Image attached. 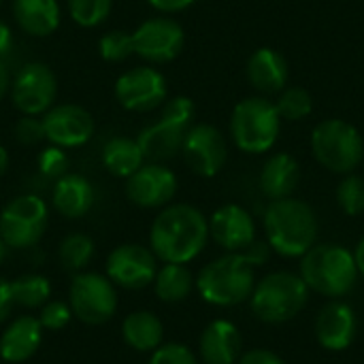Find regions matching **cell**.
I'll return each mask as SVG.
<instances>
[{
	"mask_svg": "<svg viewBox=\"0 0 364 364\" xmlns=\"http://www.w3.org/2000/svg\"><path fill=\"white\" fill-rule=\"evenodd\" d=\"M209 241V220L192 205L164 207L151 224V252L164 264H188Z\"/></svg>",
	"mask_w": 364,
	"mask_h": 364,
	"instance_id": "6da1fadb",
	"label": "cell"
},
{
	"mask_svg": "<svg viewBox=\"0 0 364 364\" xmlns=\"http://www.w3.org/2000/svg\"><path fill=\"white\" fill-rule=\"evenodd\" d=\"M264 235L275 254L301 258L318 241L316 211L309 203L294 196L271 200L264 211Z\"/></svg>",
	"mask_w": 364,
	"mask_h": 364,
	"instance_id": "7a4b0ae2",
	"label": "cell"
},
{
	"mask_svg": "<svg viewBox=\"0 0 364 364\" xmlns=\"http://www.w3.org/2000/svg\"><path fill=\"white\" fill-rule=\"evenodd\" d=\"M309 288L326 299H343L358 284V264L354 252L339 243H316L305 256H301V273Z\"/></svg>",
	"mask_w": 364,
	"mask_h": 364,
	"instance_id": "3957f363",
	"label": "cell"
},
{
	"mask_svg": "<svg viewBox=\"0 0 364 364\" xmlns=\"http://www.w3.org/2000/svg\"><path fill=\"white\" fill-rule=\"evenodd\" d=\"M256 269L241 254H226L209 262L196 277L200 299L215 307H237L250 301L256 286Z\"/></svg>",
	"mask_w": 364,
	"mask_h": 364,
	"instance_id": "277c9868",
	"label": "cell"
},
{
	"mask_svg": "<svg viewBox=\"0 0 364 364\" xmlns=\"http://www.w3.org/2000/svg\"><path fill=\"white\" fill-rule=\"evenodd\" d=\"M309 301L303 277L290 271H275L256 282L250 296L252 314L264 324H286L294 320Z\"/></svg>",
	"mask_w": 364,
	"mask_h": 364,
	"instance_id": "5b68a950",
	"label": "cell"
},
{
	"mask_svg": "<svg viewBox=\"0 0 364 364\" xmlns=\"http://www.w3.org/2000/svg\"><path fill=\"white\" fill-rule=\"evenodd\" d=\"M311 154L335 175L354 173L364 160V139L346 119H324L311 132Z\"/></svg>",
	"mask_w": 364,
	"mask_h": 364,
	"instance_id": "8992f818",
	"label": "cell"
},
{
	"mask_svg": "<svg viewBox=\"0 0 364 364\" xmlns=\"http://www.w3.org/2000/svg\"><path fill=\"white\" fill-rule=\"evenodd\" d=\"M282 117L275 102L264 96L241 100L230 115V136L245 154H267L277 143Z\"/></svg>",
	"mask_w": 364,
	"mask_h": 364,
	"instance_id": "52a82bcc",
	"label": "cell"
},
{
	"mask_svg": "<svg viewBox=\"0 0 364 364\" xmlns=\"http://www.w3.org/2000/svg\"><path fill=\"white\" fill-rule=\"evenodd\" d=\"M49 209L41 196L21 194L13 198L0 213V239L6 247H34L47 230Z\"/></svg>",
	"mask_w": 364,
	"mask_h": 364,
	"instance_id": "ba28073f",
	"label": "cell"
},
{
	"mask_svg": "<svg viewBox=\"0 0 364 364\" xmlns=\"http://www.w3.org/2000/svg\"><path fill=\"white\" fill-rule=\"evenodd\" d=\"M68 305L77 320L90 326H100L117 311L115 284L100 273H79L70 284Z\"/></svg>",
	"mask_w": 364,
	"mask_h": 364,
	"instance_id": "9c48e42d",
	"label": "cell"
},
{
	"mask_svg": "<svg viewBox=\"0 0 364 364\" xmlns=\"http://www.w3.org/2000/svg\"><path fill=\"white\" fill-rule=\"evenodd\" d=\"M58 81L53 70L43 62H30L19 68L11 81V98L23 115H41L53 107Z\"/></svg>",
	"mask_w": 364,
	"mask_h": 364,
	"instance_id": "30bf717a",
	"label": "cell"
},
{
	"mask_svg": "<svg viewBox=\"0 0 364 364\" xmlns=\"http://www.w3.org/2000/svg\"><path fill=\"white\" fill-rule=\"evenodd\" d=\"M181 154L194 175L215 177L228 160V143L215 126L196 124L188 128Z\"/></svg>",
	"mask_w": 364,
	"mask_h": 364,
	"instance_id": "8fae6325",
	"label": "cell"
},
{
	"mask_svg": "<svg viewBox=\"0 0 364 364\" xmlns=\"http://www.w3.org/2000/svg\"><path fill=\"white\" fill-rule=\"evenodd\" d=\"M132 41L136 55L162 64L175 60L181 53L186 45V32L171 17H151L132 32Z\"/></svg>",
	"mask_w": 364,
	"mask_h": 364,
	"instance_id": "7c38bea8",
	"label": "cell"
},
{
	"mask_svg": "<svg viewBox=\"0 0 364 364\" xmlns=\"http://www.w3.org/2000/svg\"><path fill=\"white\" fill-rule=\"evenodd\" d=\"M115 98L128 111H151L166 100V79L160 70L151 66L130 68L117 77Z\"/></svg>",
	"mask_w": 364,
	"mask_h": 364,
	"instance_id": "4fadbf2b",
	"label": "cell"
},
{
	"mask_svg": "<svg viewBox=\"0 0 364 364\" xmlns=\"http://www.w3.org/2000/svg\"><path fill=\"white\" fill-rule=\"evenodd\" d=\"M158 258L149 247L126 243L115 247L107 258V277L126 290H141L156 279Z\"/></svg>",
	"mask_w": 364,
	"mask_h": 364,
	"instance_id": "5bb4252c",
	"label": "cell"
},
{
	"mask_svg": "<svg viewBox=\"0 0 364 364\" xmlns=\"http://www.w3.org/2000/svg\"><path fill=\"white\" fill-rule=\"evenodd\" d=\"M43 130L45 139L55 147H81L94 134V119L79 105H55L43 113Z\"/></svg>",
	"mask_w": 364,
	"mask_h": 364,
	"instance_id": "9a60e30c",
	"label": "cell"
},
{
	"mask_svg": "<svg viewBox=\"0 0 364 364\" xmlns=\"http://www.w3.org/2000/svg\"><path fill=\"white\" fill-rule=\"evenodd\" d=\"M177 194V177L175 173L158 162L143 164L136 173L126 179V196L130 203L143 209L164 207Z\"/></svg>",
	"mask_w": 364,
	"mask_h": 364,
	"instance_id": "2e32d148",
	"label": "cell"
},
{
	"mask_svg": "<svg viewBox=\"0 0 364 364\" xmlns=\"http://www.w3.org/2000/svg\"><path fill=\"white\" fill-rule=\"evenodd\" d=\"M356 333H358L356 311L339 299L328 301L316 316V339L328 352L348 350L354 343Z\"/></svg>",
	"mask_w": 364,
	"mask_h": 364,
	"instance_id": "e0dca14e",
	"label": "cell"
},
{
	"mask_svg": "<svg viewBox=\"0 0 364 364\" xmlns=\"http://www.w3.org/2000/svg\"><path fill=\"white\" fill-rule=\"evenodd\" d=\"M209 237L228 254H239L256 241L254 218L241 205H224L209 220Z\"/></svg>",
	"mask_w": 364,
	"mask_h": 364,
	"instance_id": "ac0fdd59",
	"label": "cell"
},
{
	"mask_svg": "<svg viewBox=\"0 0 364 364\" xmlns=\"http://www.w3.org/2000/svg\"><path fill=\"white\" fill-rule=\"evenodd\" d=\"M198 354L205 364H237L243 354L241 331L230 320H213L200 335Z\"/></svg>",
	"mask_w": 364,
	"mask_h": 364,
	"instance_id": "d6986e66",
	"label": "cell"
},
{
	"mask_svg": "<svg viewBox=\"0 0 364 364\" xmlns=\"http://www.w3.org/2000/svg\"><path fill=\"white\" fill-rule=\"evenodd\" d=\"M245 75L256 92L279 94L288 83V62L277 49L260 47L250 55Z\"/></svg>",
	"mask_w": 364,
	"mask_h": 364,
	"instance_id": "ffe728a7",
	"label": "cell"
},
{
	"mask_svg": "<svg viewBox=\"0 0 364 364\" xmlns=\"http://www.w3.org/2000/svg\"><path fill=\"white\" fill-rule=\"evenodd\" d=\"M43 339V326L34 316H21L0 337V358L4 363L19 364L30 360Z\"/></svg>",
	"mask_w": 364,
	"mask_h": 364,
	"instance_id": "44dd1931",
	"label": "cell"
},
{
	"mask_svg": "<svg viewBox=\"0 0 364 364\" xmlns=\"http://www.w3.org/2000/svg\"><path fill=\"white\" fill-rule=\"evenodd\" d=\"M51 203L53 209L68 220L83 218L94 205V188L83 175L66 173L64 177L55 179Z\"/></svg>",
	"mask_w": 364,
	"mask_h": 364,
	"instance_id": "7402d4cb",
	"label": "cell"
},
{
	"mask_svg": "<svg viewBox=\"0 0 364 364\" xmlns=\"http://www.w3.org/2000/svg\"><path fill=\"white\" fill-rule=\"evenodd\" d=\"M301 183V166L290 154L271 156L260 171V190L269 200L288 198Z\"/></svg>",
	"mask_w": 364,
	"mask_h": 364,
	"instance_id": "603a6c76",
	"label": "cell"
},
{
	"mask_svg": "<svg viewBox=\"0 0 364 364\" xmlns=\"http://www.w3.org/2000/svg\"><path fill=\"white\" fill-rule=\"evenodd\" d=\"M13 15L17 26L30 36H49L60 26L58 0H15Z\"/></svg>",
	"mask_w": 364,
	"mask_h": 364,
	"instance_id": "cb8c5ba5",
	"label": "cell"
},
{
	"mask_svg": "<svg viewBox=\"0 0 364 364\" xmlns=\"http://www.w3.org/2000/svg\"><path fill=\"white\" fill-rule=\"evenodd\" d=\"M186 132H188V128L160 117V122L145 128L139 134L136 141L141 145V151H143L145 160L160 162V160H168V158H173L175 154L181 151Z\"/></svg>",
	"mask_w": 364,
	"mask_h": 364,
	"instance_id": "d4e9b609",
	"label": "cell"
},
{
	"mask_svg": "<svg viewBox=\"0 0 364 364\" xmlns=\"http://www.w3.org/2000/svg\"><path fill=\"white\" fill-rule=\"evenodd\" d=\"M102 164L113 177L128 179L145 164V156L136 139L130 136H113L102 147Z\"/></svg>",
	"mask_w": 364,
	"mask_h": 364,
	"instance_id": "484cf974",
	"label": "cell"
},
{
	"mask_svg": "<svg viewBox=\"0 0 364 364\" xmlns=\"http://www.w3.org/2000/svg\"><path fill=\"white\" fill-rule=\"evenodd\" d=\"M124 341L136 352H154L162 346L164 326L151 311H134L122 324Z\"/></svg>",
	"mask_w": 364,
	"mask_h": 364,
	"instance_id": "4316f807",
	"label": "cell"
},
{
	"mask_svg": "<svg viewBox=\"0 0 364 364\" xmlns=\"http://www.w3.org/2000/svg\"><path fill=\"white\" fill-rule=\"evenodd\" d=\"M194 277L190 273V269L186 264H164L162 269H158L156 279H154V288H156V296L164 303H181L190 296L192 288H194Z\"/></svg>",
	"mask_w": 364,
	"mask_h": 364,
	"instance_id": "83f0119b",
	"label": "cell"
},
{
	"mask_svg": "<svg viewBox=\"0 0 364 364\" xmlns=\"http://www.w3.org/2000/svg\"><path fill=\"white\" fill-rule=\"evenodd\" d=\"M11 294L13 303L21 305L26 309L41 307L49 301L51 296V284L43 275H21L15 282H11Z\"/></svg>",
	"mask_w": 364,
	"mask_h": 364,
	"instance_id": "f1b7e54d",
	"label": "cell"
},
{
	"mask_svg": "<svg viewBox=\"0 0 364 364\" xmlns=\"http://www.w3.org/2000/svg\"><path fill=\"white\" fill-rule=\"evenodd\" d=\"M275 107H277V113H279L282 119L301 122V119L311 115L314 96L301 85H290V87H284L279 92V96L275 100Z\"/></svg>",
	"mask_w": 364,
	"mask_h": 364,
	"instance_id": "f546056e",
	"label": "cell"
},
{
	"mask_svg": "<svg viewBox=\"0 0 364 364\" xmlns=\"http://www.w3.org/2000/svg\"><path fill=\"white\" fill-rule=\"evenodd\" d=\"M58 256H60V262L66 271H81L94 258V241L81 232L68 235L60 243Z\"/></svg>",
	"mask_w": 364,
	"mask_h": 364,
	"instance_id": "4dcf8cb0",
	"label": "cell"
},
{
	"mask_svg": "<svg viewBox=\"0 0 364 364\" xmlns=\"http://www.w3.org/2000/svg\"><path fill=\"white\" fill-rule=\"evenodd\" d=\"M337 205L339 209L350 215L358 218L364 213V177L360 175H346L337 186Z\"/></svg>",
	"mask_w": 364,
	"mask_h": 364,
	"instance_id": "1f68e13d",
	"label": "cell"
},
{
	"mask_svg": "<svg viewBox=\"0 0 364 364\" xmlns=\"http://www.w3.org/2000/svg\"><path fill=\"white\" fill-rule=\"evenodd\" d=\"M111 2L113 0H68V13L75 23L83 28H94L107 19Z\"/></svg>",
	"mask_w": 364,
	"mask_h": 364,
	"instance_id": "d6a6232c",
	"label": "cell"
},
{
	"mask_svg": "<svg viewBox=\"0 0 364 364\" xmlns=\"http://www.w3.org/2000/svg\"><path fill=\"white\" fill-rule=\"evenodd\" d=\"M98 51H100L102 60H107V62H124L126 58H130L134 53L132 34L124 32V30L107 32L98 41Z\"/></svg>",
	"mask_w": 364,
	"mask_h": 364,
	"instance_id": "836d02e7",
	"label": "cell"
},
{
	"mask_svg": "<svg viewBox=\"0 0 364 364\" xmlns=\"http://www.w3.org/2000/svg\"><path fill=\"white\" fill-rule=\"evenodd\" d=\"M36 164H38L41 175H45L47 179H60V177H64L68 173L70 160H68V156H66V151L62 147L51 145V147L41 151Z\"/></svg>",
	"mask_w": 364,
	"mask_h": 364,
	"instance_id": "e575fe53",
	"label": "cell"
},
{
	"mask_svg": "<svg viewBox=\"0 0 364 364\" xmlns=\"http://www.w3.org/2000/svg\"><path fill=\"white\" fill-rule=\"evenodd\" d=\"M194 102L188 96H175L171 100H164V109H162V119L179 124L183 128H190L192 119H194Z\"/></svg>",
	"mask_w": 364,
	"mask_h": 364,
	"instance_id": "d590c367",
	"label": "cell"
},
{
	"mask_svg": "<svg viewBox=\"0 0 364 364\" xmlns=\"http://www.w3.org/2000/svg\"><path fill=\"white\" fill-rule=\"evenodd\" d=\"M147 364H198L194 352L183 343H166L154 350Z\"/></svg>",
	"mask_w": 364,
	"mask_h": 364,
	"instance_id": "8d00e7d4",
	"label": "cell"
},
{
	"mask_svg": "<svg viewBox=\"0 0 364 364\" xmlns=\"http://www.w3.org/2000/svg\"><path fill=\"white\" fill-rule=\"evenodd\" d=\"M70 318H73L70 305H66L62 301H51V303H45L43 305V311L38 316V322L47 331H62L70 322Z\"/></svg>",
	"mask_w": 364,
	"mask_h": 364,
	"instance_id": "74e56055",
	"label": "cell"
},
{
	"mask_svg": "<svg viewBox=\"0 0 364 364\" xmlns=\"http://www.w3.org/2000/svg\"><path fill=\"white\" fill-rule=\"evenodd\" d=\"M15 136H17V141L23 143V145H36L38 141L45 139L43 119H38L36 115H23V117L15 124Z\"/></svg>",
	"mask_w": 364,
	"mask_h": 364,
	"instance_id": "f35d334b",
	"label": "cell"
},
{
	"mask_svg": "<svg viewBox=\"0 0 364 364\" xmlns=\"http://www.w3.org/2000/svg\"><path fill=\"white\" fill-rule=\"evenodd\" d=\"M254 269H258V267H262V264H267L269 260H271V254H273V250H271V245L267 243V241H254V243H250L243 252H239Z\"/></svg>",
	"mask_w": 364,
	"mask_h": 364,
	"instance_id": "ab89813d",
	"label": "cell"
},
{
	"mask_svg": "<svg viewBox=\"0 0 364 364\" xmlns=\"http://www.w3.org/2000/svg\"><path fill=\"white\" fill-rule=\"evenodd\" d=\"M237 364H286V360L279 354H275L273 350L254 348V350L243 352Z\"/></svg>",
	"mask_w": 364,
	"mask_h": 364,
	"instance_id": "60d3db41",
	"label": "cell"
},
{
	"mask_svg": "<svg viewBox=\"0 0 364 364\" xmlns=\"http://www.w3.org/2000/svg\"><path fill=\"white\" fill-rule=\"evenodd\" d=\"M15 303H13V294H11V282L0 279V324L11 316Z\"/></svg>",
	"mask_w": 364,
	"mask_h": 364,
	"instance_id": "b9f144b4",
	"label": "cell"
},
{
	"mask_svg": "<svg viewBox=\"0 0 364 364\" xmlns=\"http://www.w3.org/2000/svg\"><path fill=\"white\" fill-rule=\"evenodd\" d=\"M154 9L162 11V13H177L183 11L188 6H192L196 0H147Z\"/></svg>",
	"mask_w": 364,
	"mask_h": 364,
	"instance_id": "7bdbcfd3",
	"label": "cell"
},
{
	"mask_svg": "<svg viewBox=\"0 0 364 364\" xmlns=\"http://www.w3.org/2000/svg\"><path fill=\"white\" fill-rule=\"evenodd\" d=\"M11 47H13V32L4 21H0V58L6 55Z\"/></svg>",
	"mask_w": 364,
	"mask_h": 364,
	"instance_id": "ee69618b",
	"label": "cell"
},
{
	"mask_svg": "<svg viewBox=\"0 0 364 364\" xmlns=\"http://www.w3.org/2000/svg\"><path fill=\"white\" fill-rule=\"evenodd\" d=\"M9 90H11V75H9V70H6L2 58H0V98H2Z\"/></svg>",
	"mask_w": 364,
	"mask_h": 364,
	"instance_id": "f6af8a7d",
	"label": "cell"
},
{
	"mask_svg": "<svg viewBox=\"0 0 364 364\" xmlns=\"http://www.w3.org/2000/svg\"><path fill=\"white\" fill-rule=\"evenodd\" d=\"M354 258H356V264H358V273L364 277V237L358 241V245H356Z\"/></svg>",
	"mask_w": 364,
	"mask_h": 364,
	"instance_id": "bcb514c9",
	"label": "cell"
},
{
	"mask_svg": "<svg viewBox=\"0 0 364 364\" xmlns=\"http://www.w3.org/2000/svg\"><path fill=\"white\" fill-rule=\"evenodd\" d=\"M9 168V151L0 145V175H4Z\"/></svg>",
	"mask_w": 364,
	"mask_h": 364,
	"instance_id": "7dc6e473",
	"label": "cell"
},
{
	"mask_svg": "<svg viewBox=\"0 0 364 364\" xmlns=\"http://www.w3.org/2000/svg\"><path fill=\"white\" fill-rule=\"evenodd\" d=\"M4 256H6V245H4V241L0 239V262L4 260Z\"/></svg>",
	"mask_w": 364,
	"mask_h": 364,
	"instance_id": "c3c4849f",
	"label": "cell"
},
{
	"mask_svg": "<svg viewBox=\"0 0 364 364\" xmlns=\"http://www.w3.org/2000/svg\"><path fill=\"white\" fill-rule=\"evenodd\" d=\"M363 164H364V160H363Z\"/></svg>",
	"mask_w": 364,
	"mask_h": 364,
	"instance_id": "681fc988",
	"label": "cell"
},
{
	"mask_svg": "<svg viewBox=\"0 0 364 364\" xmlns=\"http://www.w3.org/2000/svg\"><path fill=\"white\" fill-rule=\"evenodd\" d=\"M0 2H2V0H0Z\"/></svg>",
	"mask_w": 364,
	"mask_h": 364,
	"instance_id": "f907efd6",
	"label": "cell"
}]
</instances>
